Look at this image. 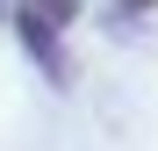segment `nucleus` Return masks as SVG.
I'll list each match as a JSON object with an SVG mask.
<instances>
[{
	"label": "nucleus",
	"instance_id": "1",
	"mask_svg": "<svg viewBox=\"0 0 158 151\" xmlns=\"http://www.w3.org/2000/svg\"><path fill=\"white\" fill-rule=\"evenodd\" d=\"M129 7H144V0H129Z\"/></svg>",
	"mask_w": 158,
	"mask_h": 151
}]
</instances>
